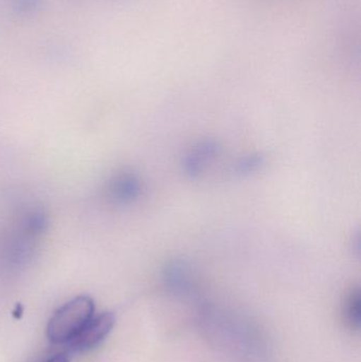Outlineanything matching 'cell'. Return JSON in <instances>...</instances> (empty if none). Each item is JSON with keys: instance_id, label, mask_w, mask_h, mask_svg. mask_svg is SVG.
<instances>
[{"instance_id": "3957f363", "label": "cell", "mask_w": 361, "mask_h": 362, "mask_svg": "<svg viewBox=\"0 0 361 362\" xmlns=\"http://www.w3.org/2000/svg\"><path fill=\"white\" fill-rule=\"evenodd\" d=\"M218 150V144L212 140L201 142L187 155L184 163V171L191 177H196L207 167V163L215 157Z\"/></svg>"}, {"instance_id": "ba28073f", "label": "cell", "mask_w": 361, "mask_h": 362, "mask_svg": "<svg viewBox=\"0 0 361 362\" xmlns=\"http://www.w3.org/2000/svg\"><path fill=\"white\" fill-rule=\"evenodd\" d=\"M21 314H23V308H21V306L19 305V310H18V305H17V310L14 312V317L16 319L20 318Z\"/></svg>"}, {"instance_id": "5b68a950", "label": "cell", "mask_w": 361, "mask_h": 362, "mask_svg": "<svg viewBox=\"0 0 361 362\" xmlns=\"http://www.w3.org/2000/svg\"><path fill=\"white\" fill-rule=\"evenodd\" d=\"M263 163H264V159L262 156L246 157L237 165V171L239 173H251L260 169Z\"/></svg>"}, {"instance_id": "52a82bcc", "label": "cell", "mask_w": 361, "mask_h": 362, "mask_svg": "<svg viewBox=\"0 0 361 362\" xmlns=\"http://www.w3.org/2000/svg\"><path fill=\"white\" fill-rule=\"evenodd\" d=\"M46 362H69V359L66 355L64 354H57L55 356L51 357L50 359H48Z\"/></svg>"}, {"instance_id": "277c9868", "label": "cell", "mask_w": 361, "mask_h": 362, "mask_svg": "<svg viewBox=\"0 0 361 362\" xmlns=\"http://www.w3.org/2000/svg\"><path fill=\"white\" fill-rule=\"evenodd\" d=\"M110 195L121 204L133 202L141 192L139 178L133 173H122L116 176L110 183Z\"/></svg>"}, {"instance_id": "6da1fadb", "label": "cell", "mask_w": 361, "mask_h": 362, "mask_svg": "<svg viewBox=\"0 0 361 362\" xmlns=\"http://www.w3.org/2000/svg\"><path fill=\"white\" fill-rule=\"evenodd\" d=\"M95 302L88 296H78L61 306L49 321L47 336L53 344H68L93 317Z\"/></svg>"}, {"instance_id": "7a4b0ae2", "label": "cell", "mask_w": 361, "mask_h": 362, "mask_svg": "<svg viewBox=\"0 0 361 362\" xmlns=\"http://www.w3.org/2000/svg\"><path fill=\"white\" fill-rule=\"evenodd\" d=\"M114 323L116 317L112 313H102L97 317H93L68 344L76 352L90 350L105 339L106 336L112 332Z\"/></svg>"}, {"instance_id": "8992f818", "label": "cell", "mask_w": 361, "mask_h": 362, "mask_svg": "<svg viewBox=\"0 0 361 362\" xmlns=\"http://www.w3.org/2000/svg\"><path fill=\"white\" fill-rule=\"evenodd\" d=\"M348 304H349L348 314H349V316L351 317L353 320H355V319H357V317L360 316V295L356 293V295L352 296L351 299H350L349 303Z\"/></svg>"}]
</instances>
